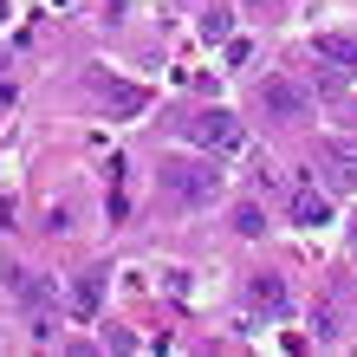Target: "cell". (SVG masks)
Segmentation results:
<instances>
[{"label":"cell","instance_id":"obj_6","mask_svg":"<svg viewBox=\"0 0 357 357\" xmlns=\"http://www.w3.org/2000/svg\"><path fill=\"white\" fill-rule=\"evenodd\" d=\"M91 91L104 98V111H111V117H137V111H143V104H150V98H143L137 85H117V78H104V72L91 78Z\"/></svg>","mask_w":357,"mask_h":357},{"label":"cell","instance_id":"obj_14","mask_svg":"<svg viewBox=\"0 0 357 357\" xmlns=\"http://www.w3.org/2000/svg\"><path fill=\"white\" fill-rule=\"evenodd\" d=\"M0 20H7V0H0Z\"/></svg>","mask_w":357,"mask_h":357},{"label":"cell","instance_id":"obj_10","mask_svg":"<svg viewBox=\"0 0 357 357\" xmlns=\"http://www.w3.org/2000/svg\"><path fill=\"white\" fill-rule=\"evenodd\" d=\"M98 299H104V273H85V280L72 286V312H78V319H91Z\"/></svg>","mask_w":357,"mask_h":357},{"label":"cell","instance_id":"obj_4","mask_svg":"<svg viewBox=\"0 0 357 357\" xmlns=\"http://www.w3.org/2000/svg\"><path fill=\"white\" fill-rule=\"evenodd\" d=\"M312 162L325 169V188H331V195H351V188H357V143L325 137L319 150H312Z\"/></svg>","mask_w":357,"mask_h":357},{"label":"cell","instance_id":"obj_3","mask_svg":"<svg viewBox=\"0 0 357 357\" xmlns=\"http://www.w3.org/2000/svg\"><path fill=\"white\" fill-rule=\"evenodd\" d=\"M254 104L273 117V123H299V117H312V98H305V85H292V78H260L254 85Z\"/></svg>","mask_w":357,"mask_h":357},{"label":"cell","instance_id":"obj_5","mask_svg":"<svg viewBox=\"0 0 357 357\" xmlns=\"http://www.w3.org/2000/svg\"><path fill=\"white\" fill-rule=\"evenodd\" d=\"M247 305H254L260 319H286V312H292V292H286L280 273H254V280H247Z\"/></svg>","mask_w":357,"mask_h":357},{"label":"cell","instance_id":"obj_9","mask_svg":"<svg viewBox=\"0 0 357 357\" xmlns=\"http://www.w3.org/2000/svg\"><path fill=\"white\" fill-rule=\"evenodd\" d=\"M7 286H13V299H20V305H33V312L52 299V286L39 280V273H26V266H13V273H7Z\"/></svg>","mask_w":357,"mask_h":357},{"label":"cell","instance_id":"obj_12","mask_svg":"<svg viewBox=\"0 0 357 357\" xmlns=\"http://www.w3.org/2000/svg\"><path fill=\"white\" fill-rule=\"evenodd\" d=\"M227 33H234V20H227V7H208V13H202V39H208V46H221Z\"/></svg>","mask_w":357,"mask_h":357},{"label":"cell","instance_id":"obj_7","mask_svg":"<svg viewBox=\"0 0 357 357\" xmlns=\"http://www.w3.org/2000/svg\"><path fill=\"white\" fill-rule=\"evenodd\" d=\"M312 59H325V66H338V72H357V39L351 33H319L312 39Z\"/></svg>","mask_w":357,"mask_h":357},{"label":"cell","instance_id":"obj_1","mask_svg":"<svg viewBox=\"0 0 357 357\" xmlns=\"http://www.w3.org/2000/svg\"><path fill=\"white\" fill-rule=\"evenodd\" d=\"M156 188H162V202L169 208H208V202H221V169H215V156H169V162H156Z\"/></svg>","mask_w":357,"mask_h":357},{"label":"cell","instance_id":"obj_8","mask_svg":"<svg viewBox=\"0 0 357 357\" xmlns=\"http://www.w3.org/2000/svg\"><path fill=\"white\" fill-rule=\"evenodd\" d=\"M292 221L299 227H325L331 221V195L325 188H292Z\"/></svg>","mask_w":357,"mask_h":357},{"label":"cell","instance_id":"obj_11","mask_svg":"<svg viewBox=\"0 0 357 357\" xmlns=\"http://www.w3.org/2000/svg\"><path fill=\"white\" fill-rule=\"evenodd\" d=\"M234 234H241V241L266 234V208H260V202H241V208H234Z\"/></svg>","mask_w":357,"mask_h":357},{"label":"cell","instance_id":"obj_2","mask_svg":"<svg viewBox=\"0 0 357 357\" xmlns=\"http://www.w3.org/2000/svg\"><path fill=\"white\" fill-rule=\"evenodd\" d=\"M176 137L202 143L208 156H234L241 143H247L241 117H234V111H221V104H195V111H182V117H176Z\"/></svg>","mask_w":357,"mask_h":357},{"label":"cell","instance_id":"obj_13","mask_svg":"<svg viewBox=\"0 0 357 357\" xmlns=\"http://www.w3.org/2000/svg\"><path fill=\"white\" fill-rule=\"evenodd\" d=\"M247 7H260V13H266V7H286V0H247Z\"/></svg>","mask_w":357,"mask_h":357}]
</instances>
